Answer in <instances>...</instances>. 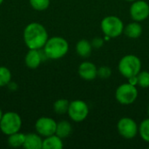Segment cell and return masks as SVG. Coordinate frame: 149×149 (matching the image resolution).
I'll return each mask as SVG.
<instances>
[{"label":"cell","mask_w":149,"mask_h":149,"mask_svg":"<svg viewBox=\"0 0 149 149\" xmlns=\"http://www.w3.org/2000/svg\"><path fill=\"white\" fill-rule=\"evenodd\" d=\"M24 42L28 49L41 50L49 38L45 27L38 23L32 22L26 25L23 33Z\"/></svg>","instance_id":"cell-1"},{"label":"cell","mask_w":149,"mask_h":149,"mask_svg":"<svg viewBox=\"0 0 149 149\" xmlns=\"http://www.w3.org/2000/svg\"><path fill=\"white\" fill-rule=\"evenodd\" d=\"M68 51L69 44L67 40L58 36L49 38L45 46L43 47V52L46 58L52 60L62 58L67 54Z\"/></svg>","instance_id":"cell-2"},{"label":"cell","mask_w":149,"mask_h":149,"mask_svg":"<svg viewBox=\"0 0 149 149\" xmlns=\"http://www.w3.org/2000/svg\"><path fill=\"white\" fill-rule=\"evenodd\" d=\"M118 70L127 79L136 76L141 71V61L136 55L127 54L120 58L118 64Z\"/></svg>","instance_id":"cell-3"},{"label":"cell","mask_w":149,"mask_h":149,"mask_svg":"<svg viewBox=\"0 0 149 149\" xmlns=\"http://www.w3.org/2000/svg\"><path fill=\"white\" fill-rule=\"evenodd\" d=\"M123 21L117 16H107L100 23V28L105 36L110 38H115L120 36L124 31Z\"/></svg>","instance_id":"cell-4"},{"label":"cell","mask_w":149,"mask_h":149,"mask_svg":"<svg viewBox=\"0 0 149 149\" xmlns=\"http://www.w3.org/2000/svg\"><path fill=\"white\" fill-rule=\"evenodd\" d=\"M22 127V119L17 113L7 112L3 114L0 121V130L5 135L19 132Z\"/></svg>","instance_id":"cell-5"},{"label":"cell","mask_w":149,"mask_h":149,"mask_svg":"<svg viewBox=\"0 0 149 149\" xmlns=\"http://www.w3.org/2000/svg\"><path fill=\"white\" fill-rule=\"evenodd\" d=\"M138 98V89L135 86L124 83L119 86L115 92V99L121 105H131L135 102Z\"/></svg>","instance_id":"cell-6"},{"label":"cell","mask_w":149,"mask_h":149,"mask_svg":"<svg viewBox=\"0 0 149 149\" xmlns=\"http://www.w3.org/2000/svg\"><path fill=\"white\" fill-rule=\"evenodd\" d=\"M117 130L119 134L126 140H132L139 134V127L137 123L134 120L129 117H123L118 121Z\"/></svg>","instance_id":"cell-7"},{"label":"cell","mask_w":149,"mask_h":149,"mask_svg":"<svg viewBox=\"0 0 149 149\" xmlns=\"http://www.w3.org/2000/svg\"><path fill=\"white\" fill-rule=\"evenodd\" d=\"M70 119L74 122H81L85 120L89 114L88 105L81 100H75L70 102L68 112Z\"/></svg>","instance_id":"cell-8"},{"label":"cell","mask_w":149,"mask_h":149,"mask_svg":"<svg viewBox=\"0 0 149 149\" xmlns=\"http://www.w3.org/2000/svg\"><path fill=\"white\" fill-rule=\"evenodd\" d=\"M57 122L51 117H41L35 123V130L40 136L45 138L55 134Z\"/></svg>","instance_id":"cell-9"},{"label":"cell","mask_w":149,"mask_h":149,"mask_svg":"<svg viewBox=\"0 0 149 149\" xmlns=\"http://www.w3.org/2000/svg\"><path fill=\"white\" fill-rule=\"evenodd\" d=\"M129 13L134 21L142 22L149 17V4L145 0H136L132 3Z\"/></svg>","instance_id":"cell-10"},{"label":"cell","mask_w":149,"mask_h":149,"mask_svg":"<svg viewBox=\"0 0 149 149\" xmlns=\"http://www.w3.org/2000/svg\"><path fill=\"white\" fill-rule=\"evenodd\" d=\"M44 57L46 58L44 52L37 49H29L25 57L24 64L30 69H37L44 60Z\"/></svg>","instance_id":"cell-11"},{"label":"cell","mask_w":149,"mask_h":149,"mask_svg":"<svg viewBox=\"0 0 149 149\" xmlns=\"http://www.w3.org/2000/svg\"><path fill=\"white\" fill-rule=\"evenodd\" d=\"M97 72H98V68L93 63L90 61L82 62L78 69L79 77L86 81H91L95 79L98 77Z\"/></svg>","instance_id":"cell-12"},{"label":"cell","mask_w":149,"mask_h":149,"mask_svg":"<svg viewBox=\"0 0 149 149\" xmlns=\"http://www.w3.org/2000/svg\"><path fill=\"white\" fill-rule=\"evenodd\" d=\"M23 148L25 149H42L43 139L38 134L29 133L25 134V140Z\"/></svg>","instance_id":"cell-13"},{"label":"cell","mask_w":149,"mask_h":149,"mask_svg":"<svg viewBox=\"0 0 149 149\" xmlns=\"http://www.w3.org/2000/svg\"><path fill=\"white\" fill-rule=\"evenodd\" d=\"M142 31H143V29H142V26L140 24V22L134 21L132 23H129L127 25H126L124 27L123 33L129 38L135 39L141 36Z\"/></svg>","instance_id":"cell-14"},{"label":"cell","mask_w":149,"mask_h":149,"mask_svg":"<svg viewBox=\"0 0 149 149\" xmlns=\"http://www.w3.org/2000/svg\"><path fill=\"white\" fill-rule=\"evenodd\" d=\"M62 140L57 134L45 137L43 140V149H62L64 147Z\"/></svg>","instance_id":"cell-15"},{"label":"cell","mask_w":149,"mask_h":149,"mask_svg":"<svg viewBox=\"0 0 149 149\" xmlns=\"http://www.w3.org/2000/svg\"><path fill=\"white\" fill-rule=\"evenodd\" d=\"M76 52L82 58H87L91 55L93 51V45L91 42L86 39H81L76 44Z\"/></svg>","instance_id":"cell-16"},{"label":"cell","mask_w":149,"mask_h":149,"mask_svg":"<svg viewBox=\"0 0 149 149\" xmlns=\"http://www.w3.org/2000/svg\"><path fill=\"white\" fill-rule=\"evenodd\" d=\"M72 132V125L67 120H60L59 122H57V127H56V133L58 137L61 139H65L71 135Z\"/></svg>","instance_id":"cell-17"},{"label":"cell","mask_w":149,"mask_h":149,"mask_svg":"<svg viewBox=\"0 0 149 149\" xmlns=\"http://www.w3.org/2000/svg\"><path fill=\"white\" fill-rule=\"evenodd\" d=\"M25 140V134L23 133L17 132L10 135H8V145L12 148H18L24 146Z\"/></svg>","instance_id":"cell-18"},{"label":"cell","mask_w":149,"mask_h":149,"mask_svg":"<svg viewBox=\"0 0 149 149\" xmlns=\"http://www.w3.org/2000/svg\"><path fill=\"white\" fill-rule=\"evenodd\" d=\"M69 105H70V102L66 99H59L54 102L53 110L57 114L62 115V114L67 113Z\"/></svg>","instance_id":"cell-19"},{"label":"cell","mask_w":149,"mask_h":149,"mask_svg":"<svg viewBox=\"0 0 149 149\" xmlns=\"http://www.w3.org/2000/svg\"><path fill=\"white\" fill-rule=\"evenodd\" d=\"M11 72L5 66H0V87L8 86L11 81Z\"/></svg>","instance_id":"cell-20"},{"label":"cell","mask_w":149,"mask_h":149,"mask_svg":"<svg viewBox=\"0 0 149 149\" xmlns=\"http://www.w3.org/2000/svg\"><path fill=\"white\" fill-rule=\"evenodd\" d=\"M139 134L144 141L149 143V117L140 124Z\"/></svg>","instance_id":"cell-21"},{"label":"cell","mask_w":149,"mask_h":149,"mask_svg":"<svg viewBox=\"0 0 149 149\" xmlns=\"http://www.w3.org/2000/svg\"><path fill=\"white\" fill-rule=\"evenodd\" d=\"M32 9L38 11H44L50 6V0H29Z\"/></svg>","instance_id":"cell-22"},{"label":"cell","mask_w":149,"mask_h":149,"mask_svg":"<svg viewBox=\"0 0 149 149\" xmlns=\"http://www.w3.org/2000/svg\"><path fill=\"white\" fill-rule=\"evenodd\" d=\"M138 86L141 88H148L149 87V72L148 71H141L138 75Z\"/></svg>","instance_id":"cell-23"},{"label":"cell","mask_w":149,"mask_h":149,"mask_svg":"<svg viewBox=\"0 0 149 149\" xmlns=\"http://www.w3.org/2000/svg\"><path fill=\"white\" fill-rule=\"evenodd\" d=\"M97 75L99 78H100L102 79H107L110 78V76L112 75V70L108 66H106V65L100 66V68H98Z\"/></svg>","instance_id":"cell-24"},{"label":"cell","mask_w":149,"mask_h":149,"mask_svg":"<svg viewBox=\"0 0 149 149\" xmlns=\"http://www.w3.org/2000/svg\"><path fill=\"white\" fill-rule=\"evenodd\" d=\"M91 44L93 45V48H96V49H99L100 47L103 46L104 45V39L102 38H100V37H96L94 38L92 41H91Z\"/></svg>","instance_id":"cell-25"},{"label":"cell","mask_w":149,"mask_h":149,"mask_svg":"<svg viewBox=\"0 0 149 149\" xmlns=\"http://www.w3.org/2000/svg\"><path fill=\"white\" fill-rule=\"evenodd\" d=\"M128 79V83L133 85V86H138V79H137V75L136 76H132L130 78L127 79Z\"/></svg>","instance_id":"cell-26"},{"label":"cell","mask_w":149,"mask_h":149,"mask_svg":"<svg viewBox=\"0 0 149 149\" xmlns=\"http://www.w3.org/2000/svg\"><path fill=\"white\" fill-rule=\"evenodd\" d=\"M3 112H2V110H1V108H0V121H1V119H2V117H3Z\"/></svg>","instance_id":"cell-27"},{"label":"cell","mask_w":149,"mask_h":149,"mask_svg":"<svg viewBox=\"0 0 149 149\" xmlns=\"http://www.w3.org/2000/svg\"><path fill=\"white\" fill-rule=\"evenodd\" d=\"M125 1H127V2H134V1H136V0H125Z\"/></svg>","instance_id":"cell-28"},{"label":"cell","mask_w":149,"mask_h":149,"mask_svg":"<svg viewBox=\"0 0 149 149\" xmlns=\"http://www.w3.org/2000/svg\"><path fill=\"white\" fill-rule=\"evenodd\" d=\"M148 117H149V105H148Z\"/></svg>","instance_id":"cell-29"},{"label":"cell","mask_w":149,"mask_h":149,"mask_svg":"<svg viewBox=\"0 0 149 149\" xmlns=\"http://www.w3.org/2000/svg\"><path fill=\"white\" fill-rule=\"evenodd\" d=\"M3 0H0V5H1L2 3H3Z\"/></svg>","instance_id":"cell-30"},{"label":"cell","mask_w":149,"mask_h":149,"mask_svg":"<svg viewBox=\"0 0 149 149\" xmlns=\"http://www.w3.org/2000/svg\"><path fill=\"white\" fill-rule=\"evenodd\" d=\"M148 149H149V147H148Z\"/></svg>","instance_id":"cell-31"}]
</instances>
